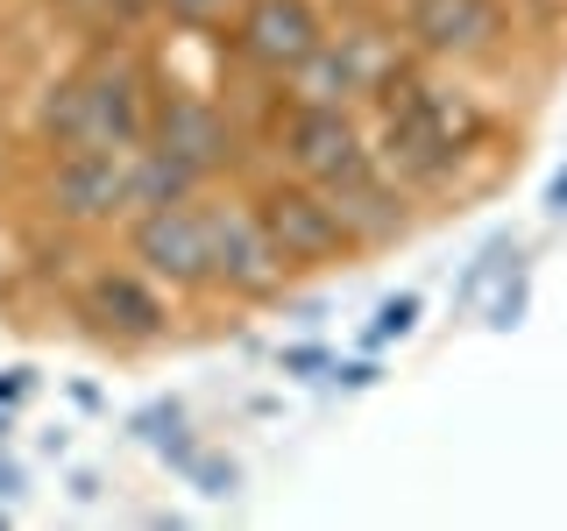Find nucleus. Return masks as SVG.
Masks as SVG:
<instances>
[{"label": "nucleus", "mask_w": 567, "mask_h": 531, "mask_svg": "<svg viewBox=\"0 0 567 531\" xmlns=\"http://www.w3.org/2000/svg\"><path fill=\"white\" fill-rule=\"evenodd\" d=\"M29 389H35V376H29V368H0V404H8V412L29 397Z\"/></svg>", "instance_id": "412c9836"}, {"label": "nucleus", "mask_w": 567, "mask_h": 531, "mask_svg": "<svg viewBox=\"0 0 567 531\" xmlns=\"http://www.w3.org/2000/svg\"><path fill=\"white\" fill-rule=\"evenodd\" d=\"M199 185H206V177L192 170V164H177L171 149H156V142L128 149V191H135V212H150V206H185V199H199Z\"/></svg>", "instance_id": "f8f14e48"}, {"label": "nucleus", "mask_w": 567, "mask_h": 531, "mask_svg": "<svg viewBox=\"0 0 567 531\" xmlns=\"http://www.w3.org/2000/svg\"><path fill=\"white\" fill-rule=\"evenodd\" d=\"M539 206H546V220H567V164L546 177V199H539Z\"/></svg>", "instance_id": "4be33fe9"}, {"label": "nucleus", "mask_w": 567, "mask_h": 531, "mask_svg": "<svg viewBox=\"0 0 567 531\" xmlns=\"http://www.w3.org/2000/svg\"><path fill=\"white\" fill-rule=\"evenodd\" d=\"M333 383H341V389H354V397H362V389H377V383H383V368L369 362V354H354V362H333Z\"/></svg>", "instance_id": "a211bd4d"}, {"label": "nucleus", "mask_w": 567, "mask_h": 531, "mask_svg": "<svg viewBox=\"0 0 567 531\" xmlns=\"http://www.w3.org/2000/svg\"><path fill=\"white\" fill-rule=\"evenodd\" d=\"M185 482L206 489V496H235V489H241V468H235L227 454H206V447H199V454L185 460Z\"/></svg>", "instance_id": "dca6fc26"}, {"label": "nucleus", "mask_w": 567, "mask_h": 531, "mask_svg": "<svg viewBox=\"0 0 567 531\" xmlns=\"http://www.w3.org/2000/svg\"><path fill=\"white\" fill-rule=\"evenodd\" d=\"M525 8H539V0H525Z\"/></svg>", "instance_id": "cd10ccee"}, {"label": "nucleus", "mask_w": 567, "mask_h": 531, "mask_svg": "<svg viewBox=\"0 0 567 531\" xmlns=\"http://www.w3.org/2000/svg\"><path fill=\"white\" fill-rule=\"evenodd\" d=\"M150 79L114 58V64H93L79 71V79L50 85L43 114H35V128H43L50 149H142L150 142Z\"/></svg>", "instance_id": "f257e3e1"}, {"label": "nucleus", "mask_w": 567, "mask_h": 531, "mask_svg": "<svg viewBox=\"0 0 567 531\" xmlns=\"http://www.w3.org/2000/svg\"><path fill=\"white\" fill-rule=\"evenodd\" d=\"M171 425H185V412H177V404H150V412H135V439H156V433H171Z\"/></svg>", "instance_id": "6ab92c4d"}, {"label": "nucleus", "mask_w": 567, "mask_h": 531, "mask_svg": "<svg viewBox=\"0 0 567 531\" xmlns=\"http://www.w3.org/2000/svg\"><path fill=\"white\" fill-rule=\"evenodd\" d=\"M419 319H425V298L419 291H390L377 319L362 326V347H390V341H404V333H419Z\"/></svg>", "instance_id": "4468645a"}, {"label": "nucleus", "mask_w": 567, "mask_h": 531, "mask_svg": "<svg viewBox=\"0 0 567 531\" xmlns=\"http://www.w3.org/2000/svg\"><path fill=\"white\" fill-rule=\"evenodd\" d=\"M58 8H85V0H58Z\"/></svg>", "instance_id": "a878e982"}, {"label": "nucleus", "mask_w": 567, "mask_h": 531, "mask_svg": "<svg viewBox=\"0 0 567 531\" xmlns=\"http://www.w3.org/2000/svg\"><path fill=\"white\" fill-rule=\"evenodd\" d=\"M277 368H284V376H333V354L312 347V341H298V347H277Z\"/></svg>", "instance_id": "f3484780"}, {"label": "nucleus", "mask_w": 567, "mask_h": 531, "mask_svg": "<svg viewBox=\"0 0 567 531\" xmlns=\"http://www.w3.org/2000/svg\"><path fill=\"white\" fill-rule=\"evenodd\" d=\"M213 220V291L227 298H270L291 262L277 256V241L262 235L256 206H206Z\"/></svg>", "instance_id": "1a4fd4ad"}, {"label": "nucleus", "mask_w": 567, "mask_h": 531, "mask_svg": "<svg viewBox=\"0 0 567 531\" xmlns=\"http://www.w3.org/2000/svg\"><path fill=\"white\" fill-rule=\"evenodd\" d=\"M319 43H327V22L312 0H248L235 22V58L256 64L262 79H291Z\"/></svg>", "instance_id": "0eeeda50"}, {"label": "nucleus", "mask_w": 567, "mask_h": 531, "mask_svg": "<svg viewBox=\"0 0 567 531\" xmlns=\"http://www.w3.org/2000/svg\"><path fill=\"white\" fill-rule=\"evenodd\" d=\"M504 35V0H404V43L419 58H483Z\"/></svg>", "instance_id": "9d476101"}, {"label": "nucleus", "mask_w": 567, "mask_h": 531, "mask_svg": "<svg viewBox=\"0 0 567 531\" xmlns=\"http://www.w3.org/2000/svg\"><path fill=\"white\" fill-rule=\"evenodd\" d=\"M0 524H8V503H0Z\"/></svg>", "instance_id": "bb28decb"}, {"label": "nucleus", "mask_w": 567, "mask_h": 531, "mask_svg": "<svg viewBox=\"0 0 567 531\" xmlns=\"http://www.w3.org/2000/svg\"><path fill=\"white\" fill-rule=\"evenodd\" d=\"M248 206H256L262 235L277 241V256L291 262V270H327V262L362 256L354 235H348V220H341V206H333V191L312 185V177H277V185H262Z\"/></svg>", "instance_id": "f03ea898"}, {"label": "nucleus", "mask_w": 567, "mask_h": 531, "mask_svg": "<svg viewBox=\"0 0 567 531\" xmlns=\"http://www.w3.org/2000/svg\"><path fill=\"white\" fill-rule=\"evenodd\" d=\"M150 142L171 149L177 164H192L199 177L235 170V156H241L235 121H227L213 100H199V93H156L150 100Z\"/></svg>", "instance_id": "6e6552de"}, {"label": "nucleus", "mask_w": 567, "mask_h": 531, "mask_svg": "<svg viewBox=\"0 0 567 531\" xmlns=\"http://www.w3.org/2000/svg\"><path fill=\"white\" fill-rule=\"evenodd\" d=\"M333 206H341L354 248H390L412 235V206H404V185L390 170H362L354 185L333 191Z\"/></svg>", "instance_id": "9b49d317"}, {"label": "nucleus", "mask_w": 567, "mask_h": 531, "mask_svg": "<svg viewBox=\"0 0 567 531\" xmlns=\"http://www.w3.org/2000/svg\"><path fill=\"white\" fill-rule=\"evenodd\" d=\"M128 262L171 291H213V220L199 199L128 212Z\"/></svg>", "instance_id": "20e7f679"}, {"label": "nucleus", "mask_w": 567, "mask_h": 531, "mask_svg": "<svg viewBox=\"0 0 567 531\" xmlns=\"http://www.w3.org/2000/svg\"><path fill=\"white\" fill-rule=\"evenodd\" d=\"M22 482H29V475H22V460H8V454H0V503H8V496H22Z\"/></svg>", "instance_id": "5701e85b"}, {"label": "nucleus", "mask_w": 567, "mask_h": 531, "mask_svg": "<svg viewBox=\"0 0 567 531\" xmlns=\"http://www.w3.org/2000/svg\"><path fill=\"white\" fill-rule=\"evenodd\" d=\"M525 305H532V270L518 262V270H511V277L489 291V326H496V333H511V326L525 319Z\"/></svg>", "instance_id": "2eb2a0df"}, {"label": "nucleus", "mask_w": 567, "mask_h": 531, "mask_svg": "<svg viewBox=\"0 0 567 531\" xmlns=\"http://www.w3.org/2000/svg\"><path fill=\"white\" fill-rule=\"evenodd\" d=\"M177 22H213V14H227V0H164Z\"/></svg>", "instance_id": "aec40b11"}, {"label": "nucleus", "mask_w": 567, "mask_h": 531, "mask_svg": "<svg viewBox=\"0 0 567 531\" xmlns=\"http://www.w3.org/2000/svg\"><path fill=\"white\" fill-rule=\"evenodd\" d=\"M50 212L71 227H106L128 220L135 191H128V149H64L50 170Z\"/></svg>", "instance_id": "423d86ee"}, {"label": "nucleus", "mask_w": 567, "mask_h": 531, "mask_svg": "<svg viewBox=\"0 0 567 531\" xmlns=\"http://www.w3.org/2000/svg\"><path fill=\"white\" fill-rule=\"evenodd\" d=\"M277 156L291 177H312V185L341 191L362 170H377V142L362 135V121L333 100H291V114L277 121Z\"/></svg>", "instance_id": "7ed1b4c3"}, {"label": "nucleus", "mask_w": 567, "mask_h": 531, "mask_svg": "<svg viewBox=\"0 0 567 531\" xmlns=\"http://www.w3.org/2000/svg\"><path fill=\"white\" fill-rule=\"evenodd\" d=\"M525 262V248H518V235H489L483 248H475V262L461 270V283H454V305H475V298H489L496 283H504L511 270Z\"/></svg>", "instance_id": "ddd939ff"}, {"label": "nucleus", "mask_w": 567, "mask_h": 531, "mask_svg": "<svg viewBox=\"0 0 567 531\" xmlns=\"http://www.w3.org/2000/svg\"><path fill=\"white\" fill-rule=\"evenodd\" d=\"M8 433H14V418H8V404H0V447H8Z\"/></svg>", "instance_id": "393cba45"}, {"label": "nucleus", "mask_w": 567, "mask_h": 531, "mask_svg": "<svg viewBox=\"0 0 567 531\" xmlns=\"http://www.w3.org/2000/svg\"><path fill=\"white\" fill-rule=\"evenodd\" d=\"M150 8H164V0H106V14H114V22H142Z\"/></svg>", "instance_id": "b1692460"}, {"label": "nucleus", "mask_w": 567, "mask_h": 531, "mask_svg": "<svg viewBox=\"0 0 567 531\" xmlns=\"http://www.w3.org/2000/svg\"><path fill=\"white\" fill-rule=\"evenodd\" d=\"M79 319L100 341H121V347H150L171 333V305L150 270H93L79 291Z\"/></svg>", "instance_id": "39448f33"}]
</instances>
